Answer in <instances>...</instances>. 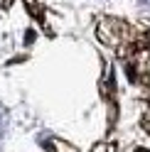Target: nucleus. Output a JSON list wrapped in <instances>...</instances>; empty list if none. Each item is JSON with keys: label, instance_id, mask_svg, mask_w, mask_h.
I'll return each instance as SVG.
<instances>
[{"label": "nucleus", "instance_id": "f257e3e1", "mask_svg": "<svg viewBox=\"0 0 150 152\" xmlns=\"http://www.w3.org/2000/svg\"><path fill=\"white\" fill-rule=\"evenodd\" d=\"M140 3H143V5L148 7V10H150V0H140Z\"/></svg>", "mask_w": 150, "mask_h": 152}, {"label": "nucleus", "instance_id": "f03ea898", "mask_svg": "<svg viewBox=\"0 0 150 152\" xmlns=\"http://www.w3.org/2000/svg\"><path fill=\"white\" fill-rule=\"evenodd\" d=\"M0 132H3V123H0Z\"/></svg>", "mask_w": 150, "mask_h": 152}]
</instances>
